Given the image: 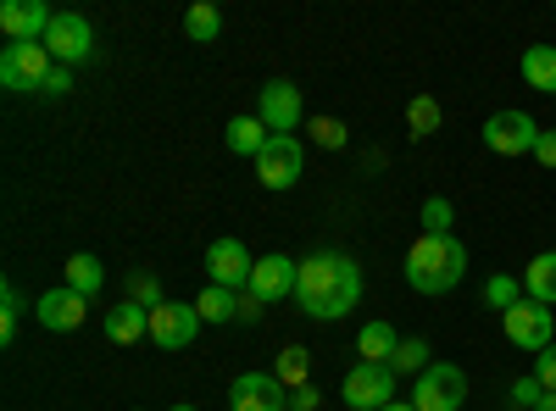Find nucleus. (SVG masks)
Masks as SVG:
<instances>
[{"mask_svg": "<svg viewBox=\"0 0 556 411\" xmlns=\"http://www.w3.org/2000/svg\"><path fill=\"white\" fill-rule=\"evenodd\" d=\"M362 300V267L340 251H317L301 261V279H295V306L317 323H334V317L356 311Z\"/></svg>", "mask_w": 556, "mask_h": 411, "instance_id": "1", "label": "nucleus"}, {"mask_svg": "<svg viewBox=\"0 0 556 411\" xmlns=\"http://www.w3.org/2000/svg\"><path fill=\"white\" fill-rule=\"evenodd\" d=\"M406 284L417 295H451L462 279H468V245L456 234H424L406 251Z\"/></svg>", "mask_w": 556, "mask_h": 411, "instance_id": "2", "label": "nucleus"}, {"mask_svg": "<svg viewBox=\"0 0 556 411\" xmlns=\"http://www.w3.org/2000/svg\"><path fill=\"white\" fill-rule=\"evenodd\" d=\"M462 400H468V373H462L456 361H434V368L412 384L417 411H462Z\"/></svg>", "mask_w": 556, "mask_h": 411, "instance_id": "3", "label": "nucleus"}, {"mask_svg": "<svg viewBox=\"0 0 556 411\" xmlns=\"http://www.w3.org/2000/svg\"><path fill=\"white\" fill-rule=\"evenodd\" d=\"M501 329H506V339H513L518 350H529V356H540L545 345H556L551 334H556V311L551 306H540V300H518L513 311L501 317Z\"/></svg>", "mask_w": 556, "mask_h": 411, "instance_id": "4", "label": "nucleus"}, {"mask_svg": "<svg viewBox=\"0 0 556 411\" xmlns=\"http://www.w3.org/2000/svg\"><path fill=\"white\" fill-rule=\"evenodd\" d=\"M51 51L45 44H7L0 51V84L17 89V95H34V89H45V78H51Z\"/></svg>", "mask_w": 556, "mask_h": 411, "instance_id": "5", "label": "nucleus"}, {"mask_svg": "<svg viewBox=\"0 0 556 411\" xmlns=\"http://www.w3.org/2000/svg\"><path fill=\"white\" fill-rule=\"evenodd\" d=\"M301 167H306V151H301L295 133H273L267 151L256 156V178H262L267 190H295L301 184Z\"/></svg>", "mask_w": 556, "mask_h": 411, "instance_id": "6", "label": "nucleus"}, {"mask_svg": "<svg viewBox=\"0 0 556 411\" xmlns=\"http://www.w3.org/2000/svg\"><path fill=\"white\" fill-rule=\"evenodd\" d=\"M540 133H545V128H540L529 112H495V117L484 123V145H490L495 156H534Z\"/></svg>", "mask_w": 556, "mask_h": 411, "instance_id": "7", "label": "nucleus"}, {"mask_svg": "<svg viewBox=\"0 0 556 411\" xmlns=\"http://www.w3.org/2000/svg\"><path fill=\"white\" fill-rule=\"evenodd\" d=\"M395 400V368H374V361H356L345 373V406L351 411H384Z\"/></svg>", "mask_w": 556, "mask_h": 411, "instance_id": "8", "label": "nucleus"}, {"mask_svg": "<svg viewBox=\"0 0 556 411\" xmlns=\"http://www.w3.org/2000/svg\"><path fill=\"white\" fill-rule=\"evenodd\" d=\"M45 51H51V62H62V67H78L89 51H96V28H89L78 12H56L51 34H45Z\"/></svg>", "mask_w": 556, "mask_h": 411, "instance_id": "9", "label": "nucleus"}, {"mask_svg": "<svg viewBox=\"0 0 556 411\" xmlns=\"http://www.w3.org/2000/svg\"><path fill=\"white\" fill-rule=\"evenodd\" d=\"M206 272L217 290H251V272H256V256L240 245V240H212L206 245Z\"/></svg>", "mask_w": 556, "mask_h": 411, "instance_id": "10", "label": "nucleus"}, {"mask_svg": "<svg viewBox=\"0 0 556 411\" xmlns=\"http://www.w3.org/2000/svg\"><path fill=\"white\" fill-rule=\"evenodd\" d=\"M256 117L267 123V133H295L301 128V89L290 78H273L256 89Z\"/></svg>", "mask_w": 556, "mask_h": 411, "instance_id": "11", "label": "nucleus"}, {"mask_svg": "<svg viewBox=\"0 0 556 411\" xmlns=\"http://www.w3.org/2000/svg\"><path fill=\"white\" fill-rule=\"evenodd\" d=\"M228 411H290V389L273 373H240L228 384Z\"/></svg>", "mask_w": 556, "mask_h": 411, "instance_id": "12", "label": "nucleus"}, {"mask_svg": "<svg viewBox=\"0 0 556 411\" xmlns=\"http://www.w3.org/2000/svg\"><path fill=\"white\" fill-rule=\"evenodd\" d=\"M51 7L45 0H7L0 7V34H7L12 44H45V34H51Z\"/></svg>", "mask_w": 556, "mask_h": 411, "instance_id": "13", "label": "nucleus"}, {"mask_svg": "<svg viewBox=\"0 0 556 411\" xmlns=\"http://www.w3.org/2000/svg\"><path fill=\"white\" fill-rule=\"evenodd\" d=\"M84 311H89V300L62 284V290H45V295L34 300V323L51 329V334H78V329H84Z\"/></svg>", "mask_w": 556, "mask_h": 411, "instance_id": "14", "label": "nucleus"}, {"mask_svg": "<svg viewBox=\"0 0 556 411\" xmlns=\"http://www.w3.org/2000/svg\"><path fill=\"white\" fill-rule=\"evenodd\" d=\"M195 334H201V311H195V306L162 300V306L151 311V345H162V350H184Z\"/></svg>", "mask_w": 556, "mask_h": 411, "instance_id": "15", "label": "nucleus"}, {"mask_svg": "<svg viewBox=\"0 0 556 411\" xmlns=\"http://www.w3.org/2000/svg\"><path fill=\"white\" fill-rule=\"evenodd\" d=\"M295 279H301V261L290 256H256V272H251V290L273 306V300H295Z\"/></svg>", "mask_w": 556, "mask_h": 411, "instance_id": "16", "label": "nucleus"}, {"mask_svg": "<svg viewBox=\"0 0 556 411\" xmlns=\"http://www.w3.org/2000/svg\"><path fill=\"white\" fill-rule=\"evenodd\" d=\"M106 339L112 345H134V339H151V311L146 306H134V300H117L112 311H106Z\"/></svg>", "mask_w": 556, "mask_h": 411, "instance_id": "17", "label": "nucleus"}, {"mask_svg": "<svg viewBox=\"0 0 556 411\" xmlns=\"http://www.w3.org/2000/svg\"><path fill=\"white\" fill-rule=\"evenodd\" d=\"M401 350V334L390 329V323H362V334H356V356L362 361H374V368H390V356Z\"/></svg>", "mask_w": 556, "mask_h": 411, "instance_id": "18", "label": "nucleus"}, {"mask_svg": "<svg viewBox=\"0 0 556 411\" xmlns=\"http://www.w3.org/2000/svg\"><path fill=\"white\" fill-rule=\"evenodd\" d=\"M523 295L540 300V306H556V251H540L523 267Z\"/></svg>", "mask_w": 556, "mask_h": 411, "instance_id": "19", "label": "nucleus"}, {"mask_svg": "<svg viewBox=\"0 0 556 411\" xmlns=\"http://www.w3.org/2000/svg\"><path fill=\"white\" fill-rule=\"evenodd\" d=\"M62 279H67V290H78V295L89 300V295H101V290H106V267L89 256V251H78V256H67Z\"/></svg>", "mask_w": 556, "mask_h": 411, "instance_id": "20", "label": "nucleus"}, {"mask_svg": "<svg viewBox=\"0 0 556 411\" xmlns=\"http://www.w3.org/2000/svg\"><path fill=\"white\" fill-rule=\"evenodd\" d=\"M223 140H228V151H235V156H262L273 133H267L262 117H235V123L223 128Z\"/></svg>", "mask_w": 556, "mask_h": 411, "instance_id": "21", "label": "nucleus"}, {"mask_svg": "<svg viewBox=\"0 0 556 411\" xmlns=\"http://www.w3.org/2000/svg\"><path fill=\"white\" fill-rule=\"evenodd\" d=\"M523 78H529V89H540V95H556V44H529Z\"/></svg>", "mask_w": 556, "mask_h": 411, "instance_id": "22", "label": "nucleus"}, {"mask_svg": "<svg viewBox=\"0 0 556 411\" xmlns=\"http://www.w3.org/2000/svg\"><path fill=\"white\" fill-rule=\"evenodd\" d=\"M306 373H312V350H306V345L278 350V361H273V378L285 384V389H301V384H312Z\"/></svg>", "mask_w": 556, "mask_h": 411, "instance_id": "23", "label": "nucleus"}, {"mask_svg": "<svg viewBox=\"0 0 556 411\" xmlns=\"http://www.w3.org/2000/svg\"><path fill=\"white\" fill-rule=\"evenodd\" d=\"M184 34H190L195 44H212V39L223 34V12L212 7V0H195V7L184 12Z\"/></svg>", "mask_w": 556, "mask_h": 411, "instance_id": "24", "label": "nucleus"}, {"mask_svg": "<svg viewBox=\"0 0 556 411\" xmlns=\"http://www.w3.org/2000/svg\"><path fill=\"white\" fill-rule=\"evenodd\" d=\"M440 123H445V112H440L434 95H417V101L406 106V133H412V140H429V133H440Z\"/></svg>", "mask_w": 556, "mask_h": 411, "instance_id": "25", "label": "nucleus"}, {"mask_svg": "<svg viewBox=\"0 0 556 411\" xmlns=\"http://www.w3.org/2000/svg\"><path fill=\"white\" fill-rule=\"evenodd\" d=\"M390 368H395V378H401V373L424 378V373L434 368V350H429V339H401V350L390 356Z\"/></svg>", "mask_w": 556, "mask_h": 411, "instance_id": "26", "label": "nucleus"}, {"mask_svg": "<svg viewBox=\"0 0 556 411\" xmlns=\"http://www.w3.org/2000/svg\"><path fill=\"white\" fill-rule=\"evenodd\" d=\"M518 300H523V284L513 279V272H490V279H484V306H490V311L506 317Z\"/></svg>", "mask_w": 556, "mask_h": 411, "instance_id": "27", "label": "nucleus"}, {"mask_svg": "<svg viewBox=\"0 0 556 411\" xmlns=\"http://www.w3.org/2000/svg\"><path fill=\"white\" fill-rule=\"evenodd\" d=\"M195 311H201V323H235V290L206 284L201 300H195Z\"/></svg>", "mask_w": 556, "mask_h": 411, "instance_id": "28", "label": "nucleus"}, {"mask_svg": "<svg viewBox=\"0 0 556 411\" xmlns=\"http://www.w3.org/2000/svg\"><path fill=\"white\" fill-rule=\"evenodd\" d=\"M23 311H28V306H23L17 284H7V290H0V339H7V345L17 339V323H23Z\"/></svg>", "mask_w": 556, "mask_h": 411, "instance_id": "29", "label": "nucleus"}, {"mask_svg": "<svg viewBox=\"0 0 556 411\" xmlns=\"http://www.w3.org/2000/svg\"><path fill=\"white\" fill-rule=\"evenodd\" d=\"M128 300L134 306H146V311H156L167 295H162V284H156V272H134V279H128Z\"/></svg>", "mask_w": 556, "mask_h": 411, "instance_id": "30", "label": "nucleus"}, {"mask_svg": "<svg viewBox=\"0 0 556 411\" xmlns=\"http://www.w3.org/2000/svg\"><path fill=\"white\" fill-rule=\"evenodd\" d=\"M451 217H456V206L445 195H429L424 201V234H451Z\"/></svg>", "mask_w": 556, "mask_h": 411, "instance_id": "31", "label": "nucleus"}, {"mask_svg": "<svg viewBox=\"0 0 556 411\" xmlns=\"http://www.w3.org/2000/svg\"><path fill=\"white\" fill-rule=\"evenodd\" d=\"M312 140H317L323 151H340V145L351 140V133H345V123H340V117H312Z\"/></svg>", "mask_w": 556, "mask_h": 411, "instance_id": "32", "label": "nucleus"}, {"mask_svg": "<svg viewBox=\"0 0 556 411\" xmlns=\"http://www.w3.org/2000/svg\"><path fill=\"white\" fill-rule=\"evenodd\" d=\"M262 306H267V300H262L256 290H240V295H235V323H251V329H256V323H262Z\"/></svg>", "mask_w": 556, "mask_h": 411, "instance_id": "33", "label": "nucleus"}, {"mask_svg": "<svg viewBox=\"0 0 556 411\" xmlns=\"http://www.w3.org/2000/svg\"><path fill=\"white\" fill-rule=\"evenodd\" d=\"M513 400H518V406H529V411H534V406H540V400H545V384H540V378H534V373H529V378H518V384H513Z\"/></svg>", "mask_w": 556, "mask_h": 411, "instance_id": "34", "label": "nucleus"}, {"mask_svg": "<svg viewBox=\"0 0 556 411\" xmlns=\"http://www.w3.org/2000/svg\"><path fill=\"white\" fill-rule=\"evenodd\" d=\"M534 378H540L545 389H556V345H545V350L534 356Z\"/></svg>", "mask_w": 556, "mask_h": 411, "instance_id": "35", "label": "nucleus"}, {"mask_svg": "<svg viewBox=\"0 0 556 411\" xmlns=\"http://www.w3.org/2000/svg\"><path fill=\"white\" fill-rule=\"evenodd\" d=\"M67 89H73V67H51V78H45V89H39V95H67Z\"/></svg>", "mask_w": 556, "mask_h": 411, "instance_id": "36", "label": "nucleus"}, {"mask_svg": "<svg viewBox=\"0 0 556 411\" xmlns=\"http://www.w3.org/2000/svg\"><path fill=\"white\" fill-rule=\"evenodd\" d=\"M323 406V395L312 389V384H301V389H290V411H317Z\"/></svg>", "mask_w": 556, "mask_h": 411, "instance_id": "37", "label": "nucleus"}, {"mask_svg": "<svg viewBox=\"0 0 556 411\" xmlns=\"http://www.w3.org/2000/svg\"><path fill=\"white\" fill-rule=\"evenodd\" d=\"M534 162H540V167H556V133H540V145H534Z\"/></svg>", "mask_w": 556, "mask_h": 411, "instance_id": "38", "label": "nucleus"}, {"mask_svg": "<svg viewBox=\"0 0 556 411\" xmlns=\"http://www.w3.org/2000/svg\"><path fill=\"white\" fill-rule=\"evenodd\" d=\"M534 411H556V389H545V400H540Z\"/></svg>", "mask_w": 556, "mask_h": 411, "instance_id": "39", "label": "nucleus"}, {"mask_svg": "<svg viewBox=\"0 0 556 411\" xmlns=\"http://www.w3.org/2000/svg\"><path fill=\"white\" fill-rule=\"evenodd\" d=\"M384 411H417V406H412V400H390Z\"/></svg>", "mask_w": 556, "mask_h": 411, "instance_id": "40", "label": "nucleus"}, {"mask_svg": "<svg viewBox=\"0 0 556 411\" xmlns=\"http://www.w3.org/2000/svg\"><path fill=\"white\" fill-rule=\"evenodd\" d=\"M167 411H195V406H167Z\"/></svg>", "mask_w": 556, "mask_h": 411, "instance_id": "41", "label": "nucleus"}]
</instances>
